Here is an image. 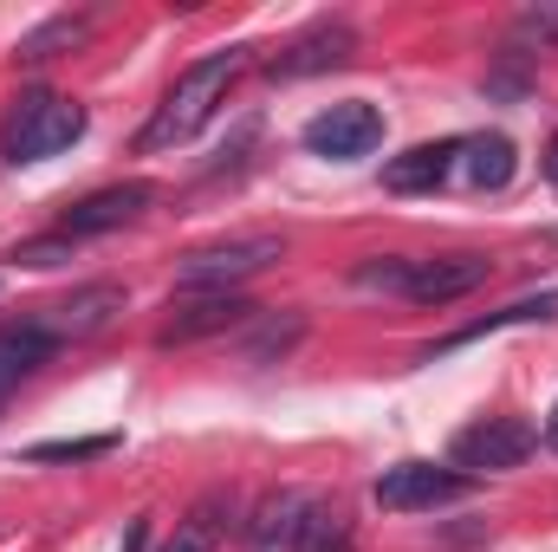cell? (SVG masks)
I'll list each match as a JSON object with an SVG mask.
<instances>
[{
  "label": "cell",
  "mask_w": 558,
  "mask_h": 552,
  "mask_svg": "<svg viewBox=\"0 0 558 552\" xmlns=\"http://www.w3.org/2000/svg\"><path fill=\"white\" fill-rule=\"evenodd\" d=\"M52 332L46 325H13V332H0V391H13L20 377H33L46 358H52Z\"/></svg>",
  "instance_id": "15"
},
{
  "label": "cell",
  "mask_w": 558,
  "mask_h": 552,
  "mask_svg": "<svg viewBox=\"0 0 558 552\" xmlns=\"http://www.w3.org/2000/svg\"><path fill=\"white\" fill-rule=\"evenodd\" d=\"M487 261L481 254H441V261H371L357 267L364 292H397V299H416V305H454L468 299L474 286H487Z\"/></svg>",
  "instance_id": "2"
},
{
  "label": "cell",
  "mask_w": 558,
  "mask_h": 552,
  "mask_svg": "<svg viewBox=\"0 0 558 552\" xmlns=\"http://www.w3.org/2000/svg\"><path fill=\"white\" fill-rule=\"evenodd\" d=\"M513 39L520 46H539V52H558V7H526L513 20Z\"/></svg>",
  "instance_id": "19"
},
{
  "label": "cell",
  "mask_w": 558,
  "mask_h": 552,
  "mask_svg": "<svg viewBox=\"0 0 558 552\" xmlns=\"http://www.w3.org/2000/svg\"><path fill=\"white\" fill-rule=\"evenodd\" d=\"M533 319H558V292H539V299H513L507 312H487L481 325H461L454 338H441L428 358H448V351H461V345H474V338H487V332H507V325H533Z\"/></svg>",
  "instance_id": "17"
},
{
  "label": "cell",
  "mask_w": 558,
  "mask_h": 552,
  "mask_svg": "<svg viewBox=\"0 0 558 552\" xmlns=\"http://www.w3.org/2000/svg\"><path fill=\"white\" fill-rule=\"evenodd\" d=\"M513 169H520V149L500 137V131H487V137H454V163H448V182H454V189L487 195V189H507Z\"/></svg>",
  "instance_id": "10"
},
{
  "label": "cell",
  "mask_w": 558,
  "mask_h": 552,
  "mask_svg": "<svg viewBox=\"0 0 558 552\" xmlns=\"http://www.w3.org/2000/svg\"><path fill=\"white\" fill-rule=\"evenodd\" d=\"M279 254H286V241H279V235H234V241H208V248H195V254L175 267V286H182V292H234L241 279L267 274Z\"/></svg>",
  "instance_id": "4"
},
{
  "label": "cell",
  "mask_w": 558,
  "mask_h": 552,
  "mask_svg": "<svg viewBox=\"0 0 558 552\" xmlns=\"http://www.w3.org/2000/svg\"><path fill=\"white\" fill-rule=\"evenodd\" d=\"M247 72V52L241 46H221V52H208V59H195L169 92H162V105H156V118L143 124V149H175V143H189L221 105H228V92H234V79Z\"/></svg>",
  "instance_id": "1"
},
{
  "label": "cell",
  "mask_w": 558,
  "mask_h": 552,
  "mask_svg": "<svg viewBox=\"0 0 558 552\" xmlns=\"http://www.w3.org/2000/svg\"><path fill=\"white\" fill-rule=\"evenodd\" d=\"M149 202H156V182H111V189H92L85 202H72V208L59 215V235H65V241H92V235H111V228L137 221Z\"/></svg>",
  "instance_id": "8"
},
{
  "label": "cell",
  "mask_w": 558,
  "mask_h": 552,
  "mask_svg": "<svg viewBox=\"0 0 558 552\" xmlns=\"http://www.w3.org/2000/svg\"><path fill=\"white\" fill-rule=\"evenodd\" d=\"M13 261L20 267H59V261H72V241L59 235V241H26V248H13Z\"/></svg>",
  "instance_id": "21"
},
{
  "label": "cell",
  "mask_w": 558,
  "mask_h": 552,
  "mask_svg": "<svg viewBox=\"0 0 558 552\" xmlns=\"http://www.w3.org/2000/svg\"><path fill=\"white\" fill-rule=\"evenodd\" d=\"M351 46H357V39H351V26H344V20H325V26L299 33L274 65H267V72H274V79H312V72L344 65V59H351Z\"/></svg>",
  "instance_id": "12"
},
{
  "label": "cell",
  "mask_w": 558,
  "mask_h": 552,
  "mask_svg": "<svg viewBox=\"0 0 558 552\" xmlns=\"http://www.w3.org/2000/svg\"><path fill=\"white\" fill-rule=\"evenodd\" d=\"M461 494H468V475L435 468V461H397V468H384L377 488H371V501H377L384 514H428V507H448V501H461Z\"/></svg>",
  "instance_id": "6"
},
{
  "label": "cell",
  "mask_w": 558,
  "mask_h": 552,
  "mask_svg": "<svg viewBox=\"0 0 558 552\" xmlns=\"http://www.w3.org/2000/svg\"><path fill=\"white\" fill-rule=\"evenodd\" d=\"M85 33H92V20H72V13H59V20H46L39 33H26V39H20V59H52V52L78 46Z\"/></svg>",
  "instance_id": "18"
},
{
  "label": "cell",
  "mask_w": 558,
  "mask_h": 552,
  "mask_svg": "<svg viewBox=\"0 0 558 552\" xmlns=\"http://www.w3.org/2000/svg\"><path fill=\"white\" fill-rule=\"evenodd\" d=\"M546 448H558V404H553V416H546Z\"/></svg>",
  "instance_id": "25"
},
{
  "label": "cell",
  "mask_w": 558,
  "mask_h": 552,
  "mask_svg": "<svg viewBox=\"0 0 558 552\" xmlns=\"http://www.w3.org/2000/svg\"><path fill=\"white\" fill-rule=\"evenodd\" d=\"M299 332H305V319H267L247 358H254V364H260V358H274V351H286V345H299Z\"/></svg>",
  "instance_id": "20"
},
{
  "label": "cell",
  "mask_w": 558,
  "mask_h": 552,
  "mask_svg": "<svg viewBox=\"0 0 558 552\" xmlns=\"http://www.w3.org/2000/svg\"><path fill=\"white\" fill-rule=\"evenodd\" d=\"M78 137H85V105H72L59 92H26L0 124V156L7 163H46V156L72 149Z\"/></svg>",
  "instance_id": "3"
},
{
  "label": "cell",
  "mask_w": 558,
  "mask_h": 552,
  "mask_svg": "<svg viewBox=\"0 0 558 552\" xmlns=\"http://www.w3.org/2000/svg\"><path fill=\"white\" fill-rule=\"evenodd\" d=\"M221 533H228V501L208 494V501H195V507L175 520V533H169L156 552H215L221 547Z\"/></svg>",
  "instance_id": "16"
},
{
  "label": "cell",
  "mask_w": 558,
  "mask_h": 552,
  "mask_svg": "<svg viewBox=\"0 0 558 552\" xmlns=\"http://www.w3.org/2000/svg\"><path fill=\"white\" fill-rule=\"evenodd\" d=\"M539 163H546V182H558V137L546 143V156H539Z\"/></svg>",
  "instance_id": "24"
},
{
  "label": "cell",
  "mask_w": 558,
  "mask_h": 552,
  "mask_svg": "<svg viewBox=\"0 0 558 552\" xmlns=\"http://www.w3.org/2000/svg\"><path fill=\"white\" fill-rule=\"evenodd\" d=\"M0 404H7V391H0Z\"/></svg>",
  "instance_id": "26"
},
{
  "label": "cell",
  "mask_w": 558,
  "mask_h": 552,
  "mask_svg": "<svg viewBox=\"0 0 558 552\" xmlns=\"http://www.w3.org/2000/svg\"><path fill=\"white\" fill-rule=\"evenodd\" d=\"M105 448H111V435H92V442H39L33 461H78V455H105Z\"/></svg>",
  "instance_id": "22"
},
{
  "label": "cell",
  "mask_w": 558,
  "mask_h": 552,
  "mask_svg": "<svg viewBox=\"0 0 558 552\" xmlns=\"http://www.w3.org/2000/svg\"><path fill=\"white\" fill-rule=\"evenodd\" d=\"M448 163H454V137L416 143V149H403V156L384 163V189H390V195H428V189H448Z\"/></svg>",
  "instance_id": "14"
},
{
  "label": "cell",
  "mask_w": 558,
  "mask_h": 552,
  "mask_svg": "<svg viewBox=\"0 0 558 552\" xmlns=\"http://www.w3.org/2000/svg\"><path fill=\"white\" fill-rule=\"evenodd\" d=\"M377 143H384V111H377V105H364V98L325 105V111L305 124V149H312V156H331V163L371 156Z\"/></svg>",
  "instance_id": "7"
},
{
  "label": "cell",
  "mask_w": 558,
  "mask_h": 552,
  "mask_svg": "<svg viewBox=\"0 0 558 552\" xmlns=\"http://www.w3.org/2000/svg\"><path fill=\"white\" fill-rule=\"evenodd\" d=\"M143 540H149V520H131V533H124V552H143Z\"/></svg>",
  "instance_id": "23"
},
{
  "label": "cell",
  "mask_w": 558,
  "mask_h": 552,
  "mask_svg": "<svg viewBox=\"0 0 558 552\" xmlns=\"http://www.w3.org/2000/svg\"><path fill=\"white\" fill-rule=\"evenodd\" d=\"M260 312L241 299V292H189L169 319H162V332H156V345H195V338H215V332H234V325H254Z\"/></svg>",
  "instance_id": "9"
},
{
  "label": "cell",
  "mask_w": 558,
  "mask_h": 552,
  "mask_svg": "<svg viewBox=\"0 0 558 552\" xmlns=\"http://www.w3.org/2000/svg\"><path fill=\"white\" fill-rule=\"evenodd\" d=\"M312 514H318V494H305V488L267 494L254 507V520H247V547L254 552H299V533H305Z\"/></svg>",
  "instance_id": "11"
},
{
  "label": "cell",
  "mask_w": 558,
  "mask_h": 552,
  "mask_svg": "<svg viewBox=\"0 0 558 552\" xmlns=\"http://www.w3.org/2000/svg\"><path fill=\"white\" fill-rule=\"evenodd\" d=\"M124 312V286H111V279H98V286H85V292H72L65 305H52V319H46V332L52 338H92V332H105L111 319Z\"/></svg>",
  "instance_id": "13"
},
{
  "label": "cell",
  "mask_w": 558,
  "mask_h": 552,
  "mask_svg": "<svg viewBox=\"0 0 558 552\" xmlns=\"http://www.w3.org/2000/svg\"><path fill=\"white\" fill-rule=\"evenodd\" d=\"M533 448H539V435H533L520 416H487V422H474V429L454 435L448 461H454V475H461V468H468V475H500V468H520Z\"/></svg>",
  "instance_id": "5"
}]
</instances>
